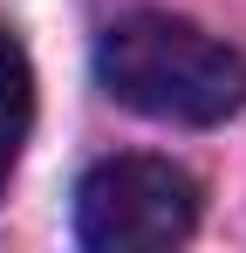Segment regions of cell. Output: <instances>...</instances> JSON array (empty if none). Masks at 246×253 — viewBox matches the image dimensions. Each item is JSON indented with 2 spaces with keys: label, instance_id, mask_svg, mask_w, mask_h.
Here are the masks:
<instances>
[{
  "label": "cell",
  "instance_id": "cell-1",
  "mask_svg": "<svg viewBox=\"0 0 246 253\" xmlns=\"http://www.w3.org/2000/svg\"><path fill=\"white\" fill-rule=\"evenodd\" d=\"M96 83L151 124H226L246 103V55L178 14H130L96 42Z\"/></svg>",
  "mask_w": 246,
  "mask_h": 253
},
{
  "label": "cell",
  "instance_id": "cell-2",
  "mask_svg": "<svg viewBox=\"0 0 246 253\" xmlns=\"http://www.w3.org/2000/svg\"><path fill=\"white\" fill-rule=\"evenodd\" d=\"M199 185L171 158H103L76 185V240L89 253H158L192 240Z\"/></svg>",
  "mask_w": 246,
  "mask_h": 253
},
{
  "label": "cell",
  "instance_id": "cell-3",
  "mask_svg": "<svg viewBox=\"0 0 246 253\" xmlns=\"http://www.w3.org/2000/svg\"><path fill=\"white\" fill-rule=\"evenodd\" d=\"M28 130H35V69H28L21 42L0 28V192H7V178L21 165Z\"/></svg>",
  "mask_w": 246,
  "mask_h": 253
}]
</instances>
